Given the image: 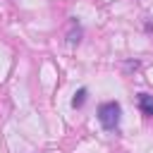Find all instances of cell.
<instances>
[{
	"instance_id": "cell-1",
	"label": "cell",
	"mask_w": 153,
	"mask_h": 153,
	"mask_svg": "<svg viewBox=\"0 0 153 153\" xmlns=\"http://www.w3.org/2000/svg\"><path fill=\"white\" fill-rule=\"evenodd\" d=\"M120 117H122V108H120L117 100H108V103H103V105L98 108V120H100V124H103L108 131L117 129Z\"/></svg>"
},
{
	"instance_id": "cell-2",
	"label": "cell",
	"mask_w": 153,
	"mask_h": 153,
	"mask_svg": "<svg viewBox=\"0 0 153 153\" xmlns=\"http://www.w3.org/2000/svg\"><path fill=\"white\" fill-rule=\"evenodd\" d=\"M139 108H141L143 115L153 117V96H148V93H139Z\"/></svg>"
},
{
	"instance_id": "cell-3",
	"label": "cell",
	"mask_w": 153,
	"mask_h": 153,
	"mask_svg": "<svg viewBox=\"0 0 153 153\" xmlns=\"http://www.w3.org/2000/svg\"><path fill=\"white\" fill-rule=\"evenodd\" d=\"M86 93H88L86 88H79V91L74 93V98H72V108H81L84 100H86Z\"/></svg>"
},
{
	"instance_id": "cell-4",
	"label": "cell",
	"mask_w": 153,
	"mask_h": 153,
	"mask_svg": "<svg viewBox=\"0 0 153 153\" xmlns=\"http://www.w3.org/2000/svg\"><path fill=\"white\" fill-rule=\"evenodd\" d=\"M79 38H81V29L76 26L74 31H69V38H67V43H69V45H74V43H79Z\"/></svg>"
}]
</instances>
